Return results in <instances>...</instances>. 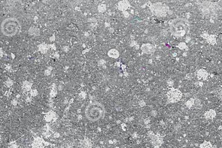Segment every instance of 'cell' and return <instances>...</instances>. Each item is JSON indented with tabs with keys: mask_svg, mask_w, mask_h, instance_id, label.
Masks as SVG:
<instances>
[{
	"mask_svg": "<svg viewBox=\"0 0 222 148\" xmlns=\"http://www.w3.org/2000/svg\"><path fill=\"white\" fill-rule=\"evenodd\" d=\"M84 114L89 122H96L105 118L106 109L104 105L100 102H90L86 106Z\"/></svg>",
	"mask_w": 222,
	"mask_h": 148,
	"instance_id": "cell-1",
	"label": "cell"
},
{
	"mask_svg": "<svg viewBox=\"0 0 222 148\" xmlns=\"http://www.w3.org/2000/svg\"><path fill=\"white\" fill-rule=\"evenodd\" d=\"M22 25L20 21L13 17L4 19L1 24V31L2 35L6 37H12L20 33Z\"/></svg>",
	"mask_w": 222,
	"mask_h": 148,
	"instance_id": "cell-2",
	"label": "cell"
},
{
	"mask_svg": "<svg viewBox=\"0 0 222 148\" xmlns=\"http://www.w3.org/2000/svg\"><path fill=\"white\" fill-rule=\"evenodd\" d=\"M190 26L187 20L182 18L176 19L170 23V31L176 37H183L189 31Z\"/></svg>",
	"mask_w": 222,
	"mask_h": 148,
	"instance_id": "cell-3",
	"label": "cell"
},
{
	"mask_svg": "<svg viewBox=\"0 0 222 148\" xmlns=\"http://www.w3.org/2000/svg\"><path fill=\"white\" fill-rule=\"evenodd\" d=\"M167 97L168 102L174 103L180 101L182 98V93L180 90L172 89L167 93Z\"/></svg>",
	"mask_w": 222,
	"mask_h": 148,
	"instance_id": "cell-4",
	"label": "cell"
},
{
	"mask_svg": "<svg viewBox=\"0 0 222 148\" xmlns=\"http://www.w3.org/2000/svg\"><path fill=\"white\" fill-rule=\"evenodd\" d=\"M150 9L152 13L159 16H165L167 12V7L162 4H152Z\"/></svg>",
	"mask_w": 222,
	"mask_h": 148,
	"instance_id": "cell-5",
	"label": "cell"
},
{
	"mask_svg": "<svg viewBox=\"0 0 222 148\" xmlns=\"http://www.w3.org/2000/svg\"><path fill=\"white\" fill-rule=\"evenodd\" d=\"M155 47L154 45L150 43H144L141 46V50L144 53L146 54H151L154 53L155 51Z\"/></svg>",
	"mask_w": 222,
	"mask_h": 148,
	"instance_id": "cell-6",
	"label": "cell"
},
{
	"mask_svg": "<svg viewBox=\"0 0 222 148\" xmlns=\"http://www.w3.org/2000/svg\"><path fill=\"white\" fill-rule=\"evenodd\" d=\"M108 55L109 57L113 59H117L119 57V52L115 49H112L108 51Z\"/></svg>",
	"mask_w": 222,
	"mask_h": 148,
	"instance_id": "cell-7",
	"label": "cell"
},
{
	"mask_svg": "<svg viewBox=\"0 0 222 148\" xmlns=\"http://www.w3.org/2000/svg\"><path fill=\"white\" fill-rule=\"evenodd\" d=\"M130 6V4L127 1H121L119 4V8L121 11H125Z\"/></svg>",
	"mask_w": 222,
	"mask_h": 148,
	"instance_id": "cell-8",
	"label": "cell"
},
{
	"mask_svg": "<svg viewBox=\"0 0 222 148\" xmlns=\"http://www.w3.org/2000/svg\"><path fill=\"white\" fill-rule=\"evenodd\" d=\"M216 116V112L213 110H210V111H208L205 113V118L206 119H212L213 118H215Z\"/></svg>",
	"mask_w": 222,
	"mask_h": 148,
	"instance_id": "cell-9",
	"label": "cell"
},
{
	"mask_svg": "<svg viewBox=\"0 0 222 148\" xmlns=\"http://www.w3.org/2000/svg\"><path fill=\"white\" fill-rule=\"evenodd\" d=\"M200 148H213L212 145L209 141H204L200 145Z\"/></svg>",
	"mask_w": 222,
	"mask_h": 148,
	"instance_id": "cell-10",
	"label": "cell"
}]
</instances>
